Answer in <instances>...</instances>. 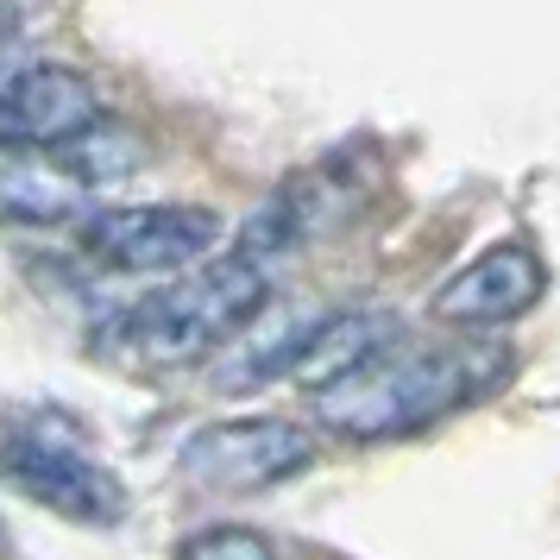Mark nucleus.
Listing matches in <instances>:
<instances>
[{
  "instance_id": "1",
  "label": "nucleus",
  "mask_w": 560,
  "mask_h": 560,
  "mask_svg": "<svg viewBox=\"0 0 560 560\" xmlns=\"http://www.w3.org/2000/svg\"><path fill=\"white\" fill-rule=\"evenodd\" d=\"M466 397V359L447 347H384L347 378L315 390V422L340 441H397L429 429L434 416L459 409Z\"/></svg>"
},
{
  "instance_id": "2",
  "label": "nucleus",
  "mask_w": 560,
  "mask_h": 560,
  "mask_svg": "<svg viewBox=\"0 0 560 560\" xmlns=\"http://www.w3.org/2000/svg\"><path fill=\"white\" fill-rule=\"evenodd\" d=\"M265 271L253 258H208L196 271H183L177 283L152 290L145 303L127 315V347L152 365H196L214 359L221 347H233L240 334L265 315Z\"/></svg>"
},
{
  "instance_id": "3",
  "label": "nucleus",
  "mask_w": 560,
  "mask_h": 560,
  "mask_svg": "<svg viewBox=\"0 0 560 560\" xmlns=\"http://www.w3.org/2000/svg\"><path fill=\"white\" fill-rule=\"evenodd\" d=\"M0 479L38 510L89 523V529H114L127 516V485L114 479V466H102L77 441L51 434L45 422H20V429L0 434Z\"/></svg>"
},
{
  "instance_id": "4",
  "label": "nucleus",
  "mask_w": 560,
  "mask_h": 560,
  "mask_svg": "<svg viewBox=\"0 0 560 560\" xmlns=\"http://www.w3.org/2000/svg\"><path fill=\"white\" fill-rule=\"evenodd\" d=\"M82 253L127 271V278H152V271H196L208 265L214 240H221V214L196 202H139V208H95L77 221Z\"/></svg>"
},
{
  "instance_id": "5",
  "label": "nucleus",
  "mask_w": 560,
  "mask_h": 560,
  "mask_svg": "<svg viewBox=\"0 0 560 560\" xmlns=\"http://www.w3.org/2000/svg\"><path fill=\"white\" fill-rule=\"evenodd\" d=\"M308 459H315V441H308L296 422L283 416H233V422H208L183 441L177 472L183 485L196 491H271V485L296 479Z\"/></svg>"
},
{
  "instance_id": "6",
  "label": "nucleus",
  "mask_w": 560,
  "mask_h": 560,
  "mask_svg": "<svg viewBox=\"0 0 560 560\" xmlns=\"http://www.w3.org/2000/svg\"><path fill=\"white\" fill-rule=\"evenodd\" d=\"M102 127L95 82L70 63H20L0 77V145L7 152H70Z\"/></svg>"
},
{
  "instance_id": "7",
  "label": "nucleus",
  "mask_w": 560,
  "mask_h": 560,
  "mask_svg": "<svg viewBox=\"0 0 560 560\" xmlns=\"http://www.w3.org/2000/svg\"><path fill=\"white\" fill-rule=\"evenodd\" d=\"M548 290V265L523 240H491L472 253L454 278L434 290V315L454 328H504L516 315H529Z\"/></svg>"
},
{
  "instance_id": "8",
  "label": "nucleus",
  "mask_w": 560,
  "mask_h": 560,
  "mask_svg": "<svg viewBox=\"0 0 560 560\" xmlns=\"http://www.w3.org/2000/svg\"><path fill=\"white\" fill-rule=\"evenodd\" d=\"M82 177L57 152H0V221L7 228H57L82 208Z\"/></svg>"
},
{
  "instance_id": "9",
  "label": "nucleus",
  "mask_w": 560,
  "mask_h": 560,
  "mask_svg": "<svg viewBox=\"0 0 560 560\" xmlns=\"http://www.w3.org/2000/svg\"><path fill=\"white\" fill-rule=\"evenodd\" d=\"M384 347H397V322H390L384 308H328L322 328H315V340L303 347L296 378H308L322 390V384L347 378L353 365H365V359L384 353Z\"/></svg>"
},
{
  "instance_id": "10",
  "label": "nucleus",
  "mask_w": 560,
  "mask_h": 560,
  "mask_svg": "<svg viewBox=\"0 0 560 560\" xmlns=\"http://www.w3.org/2000/svg\"><path fill=\"white\" fill-rule=\"evenodd\" d=\"M322 315H328V308H315V315L265 308L253 328L240 334V353L221 365V384H228V390H258V384L296 372V365H303V347L315 340V328H322Z\"/></svg>"
},
{
  "instance_id": "11",
  "label": "nucleus",
  "mask_w": 560,
  "mask_h": 560,
  "mask_svg": "<svg viewBox=\"0 0 560 560\" xmlns=\"http://www.w3.org/2000/svg\"><path fill=\"white\" fill-rule=\"evenodd\" d=\"M177 560H278V548L271 535L246 529V523H208L177 541Z\"/></svg>"
}]
</instances>
